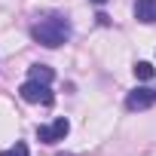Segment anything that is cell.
I'll use <instances>...</instances> for the list:
<instances>
[{
    "label": "cell",
    "instance_id": "1",
    "mask_svg": "<svg viewBox=\"0 0 156 156\" xmlns=\"http://www.w3.org/2000/svg\"><path fill=\"white\" fill-rule=\"evenodd\" d=\"M31 34H34L37 43L55 49V46H61V43L70 40V25H67V19H61V16H49V19H40V22L31 28Z\"/></svg>",
    "mask_w": 156,
    "mask_h": 156
},
{
    "label": "cell",
    "instance_id": "2",
    "mask_svg": "<svg viewBox=\"0 0 156 156\" xmlns=\"http://www.w3.org/2000/svg\"><path fill=\"white\" fill-rule=\"evenodd\" d=\"M19 95H22L28 104H52V92H49V83H40V80H28V83H22Z\"/></svg>",
    "mask_w": 156,
    "mask_h": 156
},
{
    "label": "cell",
    "instance_id": "3",
    "mask_svg": "<svg viewBox=\"0 0 156 156\" xmlns=\"http://www.w3.org/2000/svg\"><path fill=\"white\" fill-rule=\"evenodd\" d=\"M67 132H70V122H67L64 116H58L52 126H40V129H37V138H40L43 144H58V141H64Z\"/></svg>",
    "mask_w": 156,
    "mask_h": 156
},
{
    "label": "cell",
    "instance_id": "4",
    "mask_svg": "<svg viewBox=\"0 0 156 156\" xmlns=\"http://www.w3.org/2000/svg\"><path fill=\"white\" fill-rule=\"evenodd\" d=\"M150 104H156V92H153V89H135V92H129V98H126V107H129V110H144V107H150Z\"/></svg>",
    "mask_w": 156,
    "mask_h": 156
},
{
    "label": "cell",
    "instance_id": "5",
    "mask_svg": "<svg viewBox=\"0 0 156 156\" xmlns=\"http://www.w3.org/2000/svg\"><path fill=\"white\" fill-rule=\"evenodd\" d=\"M135 19L144 22V25H153L156 22V0H138L135 3Z\"/></svg>",
    "mask_w": 156,
    "mask_h": 156
},
{
    "label": "cell",
    "instance_id": "6",
    "mask_svg": "<svg viewBox=\"0 0 156 156\" xmlns=\"http://www.w3.org/2000/svg\"><path fill=\"white\" fill-rule=\"evenodd\" d=\"M28 73H31V80H40V83H52V76H55L52 67H46V64H34Z\"/></svg>",
    "mask_w": 156,
    "mask_h": 156
},
{
    "label": "cell",
    "instance_id": "7",
    "mask_svg": "<svg viewBox=\"0 0 156 156\" xmlns=\"http://www.w3.org/2000/svg\"><path fill=\"white\" fill-rule=\"evenodd\" d=\"M153 73H156V70H153L150 61H138V64H135V76H138V80H150Z\"/></svg>",
    "mask_w": 156,
    "mask_h": 156
},
{
    "label": "cell",
    "instance_id": "8",
    "mask_svg": "<svg viewBox=\"0 0 156 156\" xmlns=\"http://www.w3.org/2000/svg\"><path fill=\"white\" fill-rule=\"evenodd\" d=\"M0 156H31L28 153V144H22V141H16L9 150H3V153H0Z\"/></svg>",
    "mask_w": 156,
    "mask_h": 156
},
{
    "label": "cell",
    "instance_id": "9",
    "mask_svg": "<svg viewBox=\"0 0 156 156\" xmlns=\"http://www.w3.org/2000/svg\"><path fill=\"white\" fill-rule=\"evenodd\" d=\"M92 3H98V6H101V3H107V0H92Z\"/></svg>",
    "mask_w": 156,
    "mask_h": 156
}]
</instances>
